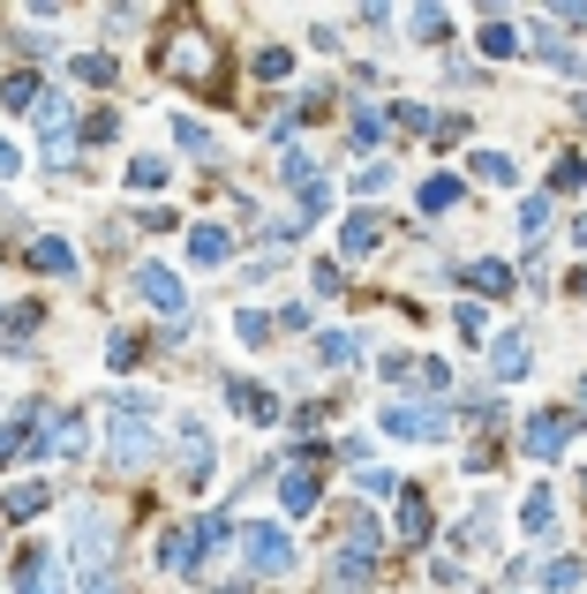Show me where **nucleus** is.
Returning <instances> with one entry per match:
<instances>
[{"label":"nucleus","mask_w":587,"mask_h":594,"mask_svg":"<svg viewBox=\"0 0 587 594\" xmlns=\"http://www.w3.org/2000/svg\"><path fill=\"white\" fill-rule=\"evenodd\" d=\"M106 444H114V467H143V460L159 452L151 407H143V399H114V429H106Z\"/></svg>","instance_id":"obj_1"},{"label":"nucleus","mask_w":587,"mask_h":594,"mask_svg":"<svg viewBox=\"0 0 587 594\" xmlns=\"http://www.w3.org/2000/svg\"><path fill=\"white\" fill-rule=\"evenodd\" d=\"M31 114H39V136H45V166H68L76 159V106L61 90H45Z\"/></svg>","instance_id":"obj_2"},{"label":"nucleus","mask_w":587,"mask_h":594,"mask_svg":"<svg viewBox=\"0 0 587 594\" xmlns=\"http://www.w3.org/2000/svg\"><path fill=\"white\" fill-rule=\"evenodd\" d=\"M384 436H407V444H437L452 436V407H384Z\"/></svg>","instance_id":"obj_3"},{"label":"nucleus","mask_w":587,"mask_h":594,"mask_svg":"<svg viewBox=\"0 0 587 594\" xmlns=\"http://www.w3.org/2000/svg\"><path fill=\"white\" fill-rule=\"evenodd\" d=\"M242 550H249V564L264 572V580H287L294 572V542L271 527V519H256V527H242Z\"/></svg>","instance_id":"obj_4"},{"label":"nucleus","mask_w":587,"mask_h":594,"mask_svg":"<svg viewBox=\"0 0 587 594\" xmlns=\"http://www.w3.org/2000/svg\"><path fill=\"white\" fill-rule=\"evenodd\" d=\"M317 460H324V452H294L287 474H279V511H287V519L317 511Z\"/></svg>","instance_id":"obj_5"},{"label":"nucleus","mask_w":587,"mask_h":594,"mask_svg":"<svg viewBox=\"0 0 587 594\" xmlns=\"http://www.w3.org/2000/svg\"><path fill=\"white\" fill-rule=\"evenodd\" d=\"M76 557H84L90 580H106V564H114V519L106 511H84L76 519Z\"/></svg>","instance_id":"obj_6"},{"label":"nucleus","mask_w":587,"mask_h":594,"mask_svg":"<svg viewBox=\"0 0 587 594\" xmlns=\"http://www.w3.org/2000/svg\"><path fill=\"white\" fill-rule=\"evenodd\" d=\"M15 594H68L61 557H53V550H23V564H15Z\"/></svg>","instance_id":"obj_7"},{"label":"nucleus","mask_w":587,"mask_h":594,"mask_svg":"<svg viewBox=\"0 0 587 594\" xmlns=\"http://www.w3.org/2000/svg\"><path fill=\"white\" fill-rule=\"evenodd\" d=\"M39 436H45V407H39V399H23V414L0 429V467H8L15 452H39Z\"/></svg>","instance_id":"obj_8"},{"label":"nucleus","mask_w":587,"mask_h":594,"mask_svg":"<svg viewBox=\"0 0 587 594\" xmlns=\"http://www.w3.org/2000/svg\"><path fill=\"white\" fill-rule=\"evenodd\" d=\"M196 557H204V534H196V519H189V527H173L167 542H159V564H167L173 580H189V572H196Z\"/></svg>","instance_id":"obj_9"},{"label":"nucleus","mask_w":587,"mask_h":594,"mask_svg":"<svg viewBox=\"0 0 587 594\" xmlns=\"http://www.w3.org/2000/svg\"><path fill=\"white\" fill-rule=\"evenodd\" d=\"M136 294L151 301V309H167V316H181V301H189V294H181V279H173L167 263H143V271H136Z\"/></svg>","instance_id":"obj_10"},{"label":"nucleus","mask_w":587,"mask_h":594,"mask_svg":"<svg viewBox=\"0 0 587 594\" xmlns=\"http://www.w3.org/2000/svg\"><path fill=\"white\" fill-rule=\"evenodd\" d=\"M384 377H392V384H429V391H445V384H452V369H445V361H415V354H384Z\"/></svg>","instance_id":"obj_11"},{"label":"nucleus","mask_w":587,"mask_h":594,"mask_svg":"<svg viewBox=\"0 0 587 594\" xmlns=\"http://www.w3.org/2000/svg\"><path fill=\"white\" fill-rule=\"evenodd\" d=\"M84 444H90V429L76 422V414H61V422H45V436H39V452H45V460H76Z\"/></svg>","instance_id":"obj_12"},{"label":"nucleus","mask_w":587,"mask_h":594,"mask_svg":"<svg viewBox=\"0 0 587 594\" xmlns=\"http://www.w3.org/2000/svg\"><path fill=\"white\" fill-rule=\"evenodd\" d=\"M565 414H535V422H527V436H520V444H527V460H557V452H565Z\"/></svg>","instance_id":"obj_13"},{"label":"nucleus","mask_w":587,"mask_h":594,"mask_svg":"<svg viewBox=\"0 0 587 594\" xmlns=\"http://www.w3.org/2000/svg\"><path fill=\"white\" fill-rule=\"evenodd\" d=\"M45 505H53V489H45V482H15V489L0 497V519H39Z\"/></svg>","instance_id":"obj_14"},{"label":"nucleus","mask_w":587,"mask_h":594,"mask_svg":"<svg viewBox=\"0 0 587 594\" xmlns=\"http://www.w3.org/2000/svg\"><path fill=\"white\" fill-rule=\"evenodd\" d=\"M31 263H39L45 279H68V271H76V249H68L61 234H39V241H31Z\"/></svg>","instance_id":"obj_15"},{"label":"nucleus","mask_w":587,"mask_h":594,"mask_svg":"<svg viewBox=\"0 0 587 594\" xmlns=\"http://www.w3.org/2000/svg\"><path fill=\"white\" fill-rule=\"evenodd\" d=\"M226 256H234V234L226 226H196L189 234V263H226Z\"/></svg>","instance_id":"obj_16"},{"label":"nucleus","mask_w":587,"mask_h":594,"mask_svg":"<svg viewBox=\"0 0 587 594\" xmlns=\"http://www.w3.org/2000/svg\"><path fill=\"white\" fill-rule=\"evenodd\" d=\"M332 587L339 594H362V587H370V557H362V550H339L332 557Z\"/></svg>","instance_id":"obj_17"},{"label":"nucleus","mask_w":587,"mask_h":594,"mask_svg":"<svg viewBox=\"0 0 587 594\" xmlns=\"http://www.w3.org/2000/svg\"><path fill=\"white\" fill-rule=\"evenodd\" d=\"M339 241H346V256H370L384 241V226H377V212H354L346 218V234H339Z\"/></svg>","instance_id":"obj_18"},{"label":"nucleus","mask_w":587,"mask_h":594,"mask_svg":"<svg viewBox=\"0 0 587 594\" xmlns=\"http://www.w3.org/2000/svg\"><path fill=\"white\" fill-rule=\"evenodd\" d=\"M490 369H498V377H527V339H520V332H504V339L490 346Z\"/></svg>","instance_id":"obj_19"},{"label":"nucleus","mask_w":587,"mask_h":594,"mask_svg":"<svg viewBox=\"0 0 587 594\" xmlns=\"http://www.w3.org/2000/svg\"><path fill=\"white\" fill-rule=\"evenodd\" d=\"M520 527H527V534H549V527H557V497H549V489H527V505H520Z\"/></svg>","instance_id":"obj_20"},{"label":"nucleus","mask_w":587,"mask_h":594,"mask_svg":"<svg viewBox=\"0 0 587 594\" xmlns=\"http://www.w3.org/2000/svg\"><path fill=\"white\" fill-rule=\"evenodd\" d=\"M234 407H242L249 422H279V399H271L264 384H234Z\"/></svg>","instance_id":"obj_21"},{"label":"nucleus","mask_w":587,"mask_h":594,"mask_svg":"<svg viewBox=\"0 0 587 594\" xmlns=\"http://www.w3.org/2000/svg\"><path fill=\"white\" fill-rule=\"evenodd\" d=\"M39 98H45L39 76H8V84H0V106H8V114H31Z\"/></svg>","instance_id":"obj_22"},{"label":"nucleus","mask_w":587,"mask_h":594,"mask_svg":"<svg viewBox=\"0 0 587 594\" xmlns=\"http://www.w3.org/2000/svg\"><path fill=\"white\" fill-rule=\"evenodd\" d=\"M68 76H76V84H114L121 68H114V53H76V61H68Z\"/></svg>","instance_id":"obj_23"},{"label":"nucleus","mask_w":587,"mask_h":594,"mask_svg":"<svg viewBox=\"0 0 587 594\" xmlns=\"http://www.w3.org/2000/svg\"><path fill=\"white\" fill-rule=\"evenodd\" d=\"M460 279L474 287V294H504V287H512V263H467Z\"/></svg>","instance_id":"obj_24"},{"label":"nucleus","mask_w":587,"mask_h":594,"mask_svg":"<svg viewBox=\"0 0 587 594\" xmlns=\"http://www.w3.org/2000/svg\"><path fill=\"white\" fill-rule=\"evenodd\" d=\"M399 542H429V505L421 497H399Z\"/></svg>","instance_id":"obj_25"},{"label":"nucleus","mask_w":587,"mask_h":594,"mask_svg":"<svg viewBox=\"0 0 587 594\" xmlns=\"http://www.w3.org/2000/svg\"><path fill=\"white\" fill-rule=\"evenodd\" d=\"M452 204H460V181L429 173V181H421V212H452Z\"/></svg>","instance_id":"obj_26"},{"label":"nucleus","mask_w":587,"mask_h":594,"mask_svg":"<svg viewBox=\"0 0 587 594\" xmlns=\"http://www.w3.org/2000/svg\"><path fill=\"white\" fill-rule=\"evenodd\" d=\"M512 159H504V151H474V181H490V188H504V181H512Z\"/></svg>","instance_id":"obj_27"},{"label":"nucleus","mask_w":587,"mask_h":594,"mask_svg":"<svg viewBox=\"0 0 587 594\" xmlns=\"http://www.w3.org/2000/svg\"><path fill=\"white\" fill-rule=\"evenodd\" d=\"M580 580H587V564H580V557H557V564L543 572V587H557V594H573Z\"/></svg>","instance_id":"obj_28"},{"label":"nucleus","mask_w":587,"mask_h":594,"mask_svg":"<svg viewBox=\"0 0 587 594\" xmlns=\"http://www.w3.org/2000/svg\"><path fill=\"white\" fill-rule=\"evenodd\" d=\"M317 354H324L332 369H346V361H354L362 346H354V332H324V339H317Z\"/></svg>","instance_id":"obj_29"},{"label":"nucleus","mask_w":587,"mask_h":594,"mask_svg":"<svg viewBox=\"0 0 587 594\" xmlns=\"http://www.w3.org/2000/svg\"><path fill=\"white\" fill-rule=\"evenodd\" d=\"M167 61L181 68V76H204V39H181V45L167 53Z\"/></svg>","instance_id":"obj_30"},{"label":"nucleus","mask_w":587,"mask_h":594,"mask_svg":"<svg viewBox=\"0 0 587 594\" xmlns=\"http://www.w3.org/2000/svg\"><path fill=\"white\" fill-rule=\"evenodd\" d=\"M287 68H294V53H287V45H264V53H256V76H271V84H279Z\"/></svg>","instance_id":"obj_31"},{"label":"nucleus","mask_w":587,"mask_h":594,"mask_svg":"<svg viewBox=\"0 0 587 594\" xmlns=\"http://www.w3.org/2000/svg\"><path fill=\"white\" fill-rule=\"evenodd\" d=\"M535 53H543L549 68H565V76H580V53H573V45H557V39H543V45H535Z\"/></svg>","instance_id":"obj_32"},{"label":"nucleus","mask_w":587,"mask_h":594,"mask_svg":"<svg viewBox=\"0 0 587 594\" xmlns=\"http://www.w3.org/2000/svg\"><path fill=\"white\" fill-rule=\"evenodd\" d=\"M159 181H167V159H136L128 166V188H159Z\"/></svg>","instance_id":"obj_33"},{"label":"nucleus","mask_w":587,"mask_h":594,"mask_svg":"<svg viewBox=\"0 0 587 594\" xmlns=\"http://www.w3.org/2000/svg\"><path fill=\"white\" fill-rule=\"evenodd\" d=\"M549 226V204L543 196H527V204H520V234H527V241H535V234H543Z\"/></svg>","instance_id":"obj_34"},{"label":"nucleus","mask_w":587,"mask_h":594,"mask_svg":"<svg viewBox=\"0 0 587 594\" xmlns=\"http://www.w3.org/2000/svg\"><path fill=\"white\" fill-rule=\"evenodd\" d=\"M173 143H181V151H211V128L204 121H173Z\"/></svg>","instance_id":"obj_35"},{"label":"nucleus","mask_w":587,"mask_h":594,"mask_svg":"<svg viewBox=\"0 0 587 594\" xmlns=\"http://www.w3.org/2000/svg\"><path fill=\"white\" fill-rule=\"evenodd\" d=\"M234 332H242V346H264V339H271V324H264L256 309H242V316H234Z\"/></svg>","instance_id":"obj_36"},{"label":"nucleus","mask_w":587,"mask_h":594,"mask_svg":"<svg viewBox=\"0 0 587 594\" xmlns=\"http://www.w3.org/2000/svg\"><path fill=\"white\" fill-rule=\"evenodd\" d=\"M482 53H520V31H512V23H490V31H482Z\"/></svg>","instance_id":"obj_37"},{"label":"nucleus","mask_w":587,"mask_h":594,"mask_svg":"<svg viewBox=\"0 0 587 594\" xmlns=\"http://www.w3.org/2000/svg\"><path fill=\"white\" fill-rule=\"evenodd\" d=\"M136 354H143V339H136V332H114V346H106V361H114V369H128Z\"/></svg>","instance_id":"obj_38"},{"label":"nucleus","mask_w":587,"mask_h":594,"mask_svg":"<svg viewBox=\"0 0 587 594\" xmlns=\"http://www.w3.org/2000/svg\"><path fill=\"white\" fill-rule=\"evenodd\" d=\"M377 106H354V143H377Z\"/></svg>","instance_id":"obj_39"},{"label":"nucleus","mask_w":587,"mask_h":594,"mask_svg":"<svg viewBox=\"0 0 587 594\" xmlns=\"http://www.w3.org/2000/svg\"><path fill=\"white\" fill-rule=\"evenodd\" d=\"M354 474H362V489H370V497H392V474H384V467H354Z\"/></svg>","instance_id":"obj_40"},{"label":"nucleus","mask_w":587,"mask_h":594,"mask_svg":"<svg viewBox=\"0 0 587 594\" xmlns=\"http://www.w3.org/2000/svg\"><path fill=\"white\" fill-rule=\"evenodd\" d=\"M557 188H587V159H565L557 166Z\"/></svg>","instance_id":"obj_41"},{"label":"nucleus","mask_w":587,"mask_h":594,"mask_svg":"<svg viewBox=\"0 0 587 594\" xmlns=\"http://www.w3.org/2000/svg\"><path fill=\"white\" fill-rule=\"evenodd\" d=\"M15 173H23V151H15V143L0 136V181H15Z\"/></svg>","instance_id":"obj_42"},{"label":"nucleus","mask_w":587,"mask_h":594,"mask_svg":"<svg viewBox=\"0 0 587 594\" xmlns=\"http://www.w3.org/2000/svg\"><path fill=\"white\" fill-rule=\"evenodd\" d=\"M573 294H587V263H580V271H573Z\"/></svg>","instance_id":"obj_43"},{"label":"nucleus","mask_w":587,"mask_h":594,"mask_svg":"<svg viewBox=\"0 0 587 594\" xmlns=\"http://www.w3.org/2000/svg\"><path fill=\"white\" fill-rule=\"evenodd\" d=\"M580 422H587V377H580Z\"/></svg>","instance_id":"obj_44"},{"label":"nucleus","mask_w":587,"mask_h":594,"mask_svg":"<svg viewBox=\"0 0 587 594\" xmlns=\"http://www.w3.org/2000/svg\"><path fill=\"white\" fill-rule=\"evenodd\" d=\"M580 241H587V218H580Z\"/></svg>","instance_id":"obj_45"}]
</instances>
